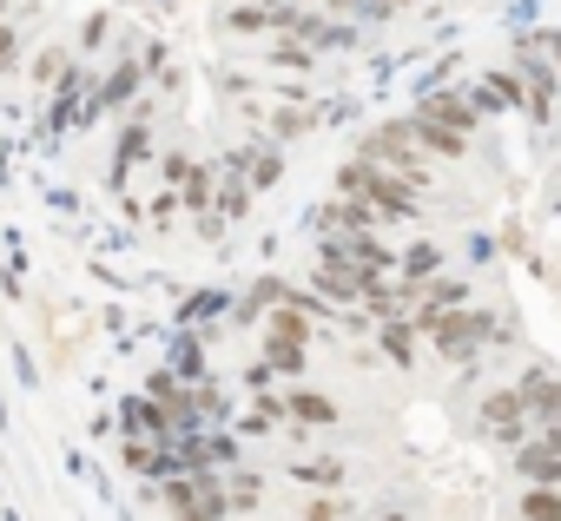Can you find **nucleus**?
I'll list each match as a JSON object with an SVG mask.
<instances>
[{
  "instance_id": "nucleus-16",
  "label": "nucleus",
  "mask_w": 561,
  "mask_h": 521,
  "mask_svg": "<svg viewBox=\"0 0 561 521\" xmlns=\"http://www.w3.org/2000/svg\"><path fill=\"white\" fill-rule=\"evenodd\" d=\"M462 298H469L462 278H436V285H430V304H462Z\"/></svg>"
},
{
  "instance_id": "nucleus-13",
  "label": "nucleus",
  "mask_w": 561,
  "mask_h": 521,
  "mask_svg": "<svg viewBox=\"0 0 561 521\" xmlns=\"http://www.w3.org/2000/svg\"><path fill=\"white\" fill-rule=\"evenodd\" d=\"M416 324H383V350L397 357V363H410V350H416V337H410Z\"/></svg>"
},
{
  "instance_id": "nucleus-19",
  "label": "nucleus",
  "mask_w": 561,
  "mask_h": 521,
  "mask_svg": "<svg viewBox=\"0 0 561 521\" xmlns=\"http://www.w3.org/2000/svg\"><path fill=\"white\" fill-rule=\"evenodd\" d=\"M305 514H311V521H337V514H344V501H331V495H318V501H311Z\"/></svg>"
},
{
  "instance_id": "nucleus-18",
  "label": "nucleus",
  "mask_w": 561,
  "mask_h": 521,
  "mask_svg": "<svg viewBox=\"0 0 561 521\" xmlns=\"http://www.w3.org/2000/svg\"><path fill=\"white\" fill-rule=\"evenodd\" d=\"M179 370H192V377H198V370H205V350H198V344H192V337H185V344H179Z\"/></svg>"
},
{
  "instance_id": "nucleus-9",
  "label": "nucleus",
  "mask_w": 561,
  "mask_h": 521,
  "mask_svg": "<svg viewBox=\"0 0 561 521\" xmlns=\"http://www.w3.org/2000/svg\"><path fill=\"white\" fill-rule=\"evenodd\" d=\"M291 416H298V422H337V403L318 396V390H298V396H291Z\"/></svg>"
},
{
  "instance_id": "nucleus-8",
  "label": "nucleus",
  "mask_w": 561,
  "mask_h": 521,
  "mask_svg": "<svg viewBox=\"0 0 561 521\" xmlns=\"http://www.w3.org/2000/svg\"><path fill=\"white\" fill-rule=\"evenodd\" d=\"M522 521H561V495H554V482H541V488L522 495Z\"/></svg>"
},
{
  "instance_id": "nucleus-10",
  "label": "nucleus",
  "mask_w": 561,
  "mask_h": 521,
  "mask_svg": "<svg viewBox=\"0 0 561 521\" xmlns=\"http://www.w3.org/2000/svg\"><path fill=\"white\" fill-rule=\"evenodd\" d=\"M423 119H443V126H456V132H469V126H476V119H469V106H462V100H443V93L423 106Z\"/></svg>"
},
{
  "instance_id": "nucleus-17",
  "label": "nucleus",
  "mask_w": 561,
  "mask_h": 521,
  "mask_svg": "<svg viewBox=\"0 0 561 521\" xmlns=\"http://www.w3.org/2000/svg\"><path fill=\"white\" fill-rule=\"evenodd\" d=\"M14 60H21V40H14L8 21H0V67H14Z\"/></svg>"
},
{
  "instance_id": "nucleus-5",
  "label": "nucleus",
  "mask_w": 561,
  "mask_h": 521,
  "mask_svg": "<svg viewBox=\"0 0 561 521\" xmlns=\"http://www.w3.org/2000/svg\"><path fill=\"white\" fill-rule=\"evenodd\" d=\"M522 403L561 429V377H554V370H528V377H522Z\"/></svg>"
},
{
  "instance_id": "nucleus-1",
  "label": "nucleus",
  "mask_w": 561,
  "mask_h": 521,
  "mask_svg": "<svg viewBox=\"0 0 561 521\" xmlns=\"http://www.w3.org/2000/svg\"><path fill=\"white\" fill-rule=\"evenodd\" d=\"M337 192H344V198H364V205L383 211V218H410V211H416V192L397 185V178H383L377 165H344V172H337Z\"/></svg>"
},
{
  "instance_id": "nucleus-4",
  "label": "nucleus",
  "mask_w": 561,
  "mask_h": 521,
  "mask_svg": "<svg viewBox=\"0 0 561 521\" xmlns=\"http://www.w3.org/2000/svg\"><path fill=\"white\" fill-rule=\"evenodd\" d=\"M515 468L528 475V482H561V436H548V442H515Z\"/></svg>"
},
{
  "instance_id": "nucleus-21",
  "label": "nucleus",
  "mask_w": 561,
  "mask_h": 521,
  "mask_svg": "<svg viewBox=\"0 0 561 521\" xmlns=\"http://www.w3.org/2000/svg\"><path fill=\"white\" fill-rule=\"evenodd\" d=\"M554 436H561V429H554Z\"/></svg>"
},
{
  "instance_id": "nucleus-15",
  "label": "nucleus",
  "mask_w": 561,
  "mask_h": 521,
  "mask_svg": "<svg viewBox=\"0 0 561 521\" xmlns=\"http://www.w3.org/2000/svg\"><path fill=\"white\" fill-rule=\"evenodd\" d=\"M298 482H318V488H337V482H344V468H337V462H298Z\"/></svg>"
},
{
  "instance_id": "nucleus-7",
  "label": "nucleus",
  "mask_w": 561,
  "mask_h": 521,
  "mask_svg": "<svg viewBox=\"0 0 561 521\" xmlns=\"http://www.w3.org/2000/svg\"><path fill=\"white\" fill-rule=\"evenodd\" d=\"M410 132H416L430 152H443V159H462V132H456V126H443V119H416Z\"/></svg>"
},
{
  "instance_id": "nucleus-20",
  "label": "nucleus",
  "mask_w": 561,
  "mask_h": 521,
  "mask_svg": "<svg viewBox=\"0 0 561 521\" xmlns=\"http://www.w3.org/2000/svg\"><path fill=\"white\" fill-rule=\"evenodd\" d=\"M285 172H277V159H257V172H251V185H277Z\"/></svg>"
},
{
  "instance_id": "nucleus-3",
  "label": "nucleus",
  "mask_w": 561,
  "mask_h": 521,
  "mask_svg": "<svg viewBox=\"0 0 561 521\" xmlns=\"http://www.w3.org/2000/svg\"><path fill=\"white\" fill-rule=\"evenodd\" d=\"M522 409H528V403H522V390H495V396L482 403V422H489L502 442H522Z\"/></svg>"
},
{
  "instance_id": "nucleus-14",
  "label": "nucleus",
  "mask_w": 561,
  "mask_h": 521,
  "mask_svg": "<svg viewBox=\"0 0 561 521\" xmlns=\"http://www.w3.org/2000/svg\"><path fill=\"white\" fill-rule=\"evenodd\" d=\"M67 67H73V60L54 47V54H41V60H34V80H41V86H54V80H67Z\"/></svg>"
},
{
  "instance_id": "nucleus-2",
  "label": "nucleus",
  "mask_w": 561,
  "mask_h": 521,
  "mask_svg": "<svg viewBox=\"0 0 561 521\" xmlns=\"http://www.w3.org/2000/svg\"><path fill=\"white\" fill-rule=\"evenodd\" d=\"M305 344H311V324H305V304H285V311H271L264 324V350H271V370H305Z\"/></svg>"
},
{
  "instance_id": "nucleus-6",
  "label": "nucleus",
  "mask_w": 561,
  "mask_h": 521,
  "mask_svg": "<svg viewBox=\"0 0 561 521\" xmlns=\"http://www.w3.org/2000/svg\"><path fill=\"white\" fill-rule=\"evenodd\" d=\"M126 429H133V436H159V442H172V429H179V422H172V409H159V403H139V396H133V403H126Z\"/></svg>"
},
{
  "instance_id": "nucleus-11",
  "label": "nucleus",
  "mask_w": 561,
  "mask_h": 521,
  "mask_svg": "<svg viewBox=\"0 0 561 521\" xmlns=\"http://www.w3.org/2000/svg\"><path fill=\"white\" fill-rule=\"evenodd\" d=\"M225 495H231V508H257V495H264V482H257V475L244 468V475H231V482H225Z\"/></svg>"
},
{
  "instance_id": "nucleus-12",
  "label": "nucleus",
  "mask_w": 561,
  "mask_h": 521,
  "mask_svg": "<svg viewBox=\"0 0 561 521\" xmlns=\"http://www.w3.org/2000/svg\"><path fill=\"white\" fill-rule=\"evenodd\" d=\"M179 192H185V205H192V211H205V198H211V172H205V165H192Z\"/></svg>"
}]
</instances>
